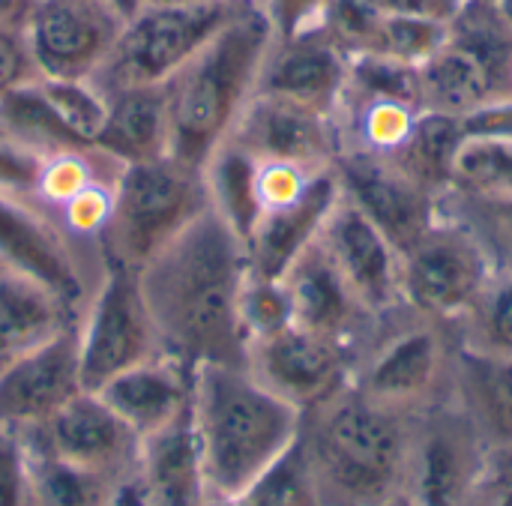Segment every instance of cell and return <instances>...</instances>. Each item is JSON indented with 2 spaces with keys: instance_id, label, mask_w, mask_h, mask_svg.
<instances>
[{
  "instance_id": "6da1fadb",
  "label": "cell",
  "mask_w": 512,
  "mask_h": 506,
  "mask_svg": "<svg viewBox=\"0 0 512 506\" xmlns=\"http://www.w3.org/2000/svg\"><path fill=\"white\" fill-rule=\"evenodd\" d=\"M249 276L243 240L207 207L141 270V294L159 354L186 366H246L240 294Z\"/></svg>"
},
{
  "instance_id": "7a4b0ae2",
  "label": "cell",
  "mask_w": 512,
  "mask_h": 506,
  "mask_svg": "<svg viewBox=\"0 0 512 506\" xmlns=\"http://www.w3.org/2000/svg\"><path fill=\"white\" fill-rule=\"evenodd\" d=\"M303 414L246 366L201 363L192 384V438L210 501L252 486L300 438Z\"/></svg>"
},
{
  "instance_id": "3957f363",
  "label": "cell",
  "mask_w": 512,
  "mask_h": 506,
  "mask_svg": "<svg viewBox=\"0 0 512 506\" xmlns=\"http://www.w3.org/2000/svg\"><path fill=\"white\" fill-rule=\"evenodd\" d=\"M411 417L354 384L306 411L300 447L324 506H384L405 492Z\"/></svg>"
},
{
  "instance_id": "277c9868",
  "label": "cell",
  "mask_w": 512,
  "mask_h": 506,
  "mask_svg": "<svg viewBox=\"0 0 512 506\" xmlns=\"http://www.w3.org/2000/svg\"><path fill=\"white\" fill-rule=\"evenodd\" d=\"M270 42L264 12L249 3L165 81L174 159L204 168L252 99Z\"/></svg>"
},
{
  "instance_id": "5b68a950",
  "label": "cell",
  "mask_w": 512,
  "mask_h": 506,
  "mask_svg": "<svg viewBox=\"0 0 512 506\" xmlns=\"http://www.w3.org/2000/svg\"><path fill=\"white\" fill-rule=\"evenodd\" d=\"M459 354L453 324L399 309L381 318L351 384L378 405L417 414L456 390Z\"/></svg>"
},
{
  "instance_id": "8992f818",
  "label": "cell",
  "mask_w": 512,
  "mask_h": 506,
  "mask_svg": "<svg viewBox=\"0 0 512 506\" xmlns=\"http://www.w3.org/2000/svg\"><path fill=\"white\" fill-rule=\"evenodd\" d=\"M210 207L204 171L174 156L120 165L114 210L99 234L102 255L141 270L195 216Z\"/></svg>"
},
{
  "instance_id": "52a82bcc",
  "label": "cell",
  "mask_w": 512,
  "mask_h": 506,
  "mask_svg": "<svg viewBox=\"0 0 512 506\" xmlns=\"http://www.w3.org/2000/svg\"><path fill=\"white\" fill-rule=\"evenodd\" d=\"M243 6L234 0H189V3H144L123 18L120 33L90 78L102 93L165 84L177 75Z\"/></svg>"
},
{
  "instance_id": "ba28073f",
  "label": "cell",
  "mask_w": 512,
  "mask_h": 506,
  "mask_svg": "<svg viewBox=\"0 0 512 506\" xmlns=\"http://www.w3.org/2000/svg\"><path fill=\"white\" fill-rule=\"evenodd\" d=\"M495 273L498 264L474 228L441 207V216L402 249V306L420 318L456 327Z\"/></svg>"
},
{
  "instance_id": "9c48e42d",
  "label": "cell",
  "mask_w": 512,
  "mask_h": 506,
  "mask_svg": "<svg viewBox=\"0 0 512 506\" xmlns=\"http://www.w3.org/2000/svg\"><path fill=\"white\" fill-rule=\"evenodd\" d=\"M492 471V447L456 396L411 417L405 492L414 506H468Z\"/></svg>"
},
{
  "instance_id": "30bf717a",
  "label": "cell",
  "mask_w": 512,
  "mask_h": 506,
  "mask_svg": "<svg viewBox=\"0 0 512 506\" xmlns=\"http://www.w3.org/2000/svg\"><path fill=\"white\" fill-rule=\"evenodd\" d=\"M102 288L87 321L78 327L81 384L96 393L114 375L159 357L156 330L141 294L138 270L114 255H102Z\"/></svg>"
},
{
  "instance_id": "8fae6325",
  "label": "cell",
  "mask_w": 512,
  "mask_h": 506,
  "mask_svg": "<svg viewBox=\"0 0 512 506\" xmlns=\"http://www.w3.org/2000/svg\"><path fill=\"white\" fill-rule=\"evenodd\" d=\"M246 369L258 384L306 414L354 381L357 351L291 324L252 342L246 348Z\"/></svg>"
},
{
  "instance_id": "7c38bea8",
  "label": "cell",
  "mask_w": 512,
  "mask_h": 506,
  "mask_svg": "<svg viewBox=\"0 0 512 506\" xmlns=\"http://www.w3.org/2000/svg\"><path fill=\"white\" fill-rule=\"evenodd\" d=\"M15 435L30 450L108 483L129 477L141 462V438L90 390L78 393L45 423Z\"/></svg>"
},
{
  "instance_id": "4fadbf2b",
  "label": "cell",
  "mask_w": 512,
  "mask_h": 506,
  "mask_svg": "<svg viewBox=\"0 0 512 506\" xmlns=\"http://www.w3.org/2000/svg\"><path fill=\"white\" fill-rule=\"evenodd\" d=\"M123 18L105 0H36L24 39L39 78L90 81L105 63Z\"/></svg>"
},
{
  "instance_id": "5bb4252c",
  "label": "cell",
  "mask_w": 512,
  "mask_h": 506,
  "mask_svg": "<svg viewBox=\"0 0 512 506\" xmlns=\"http://www.w3.org/2000/svg\"><path fill=\"white\" fill-rule=\"evenodd\" d=\"M225 141H234L258 162H279L306 171H333L342 153L333 117L267 93H252Z\"/></svg>"
},
{
  "instance_id": "9a60e30c",
  "label": "cell",
  "mask_w": 512,
  "mask_h": 506,
  "mask_svg": "<svg viewBox=\"0 0 512 506\" xmlns=\"http://www.w3.org/2000/svg\"><path fill=\"white\" fill-rule=\"evenodd\" d=\"M333 171L342 195L360 207L399 252L441 216V198L408 177L390 156L345 150Z\"/></svg>"
},
{
  "instance_id": "2e32d148",
  "label": "cell",
  "mask_w": 512,
  "mask_h": 506,
  "mask_svg": "<svg viewBox=\"0 0 512 506\" xmlns=\"http://www.w3.org/2000/svg\"><path fill=\"white\" fill-rule=\"evenodd\" d=\"M318 243L372 315L384 318L405 309L399 288L402 252L360 207L342 195V189Z\"/></svg>"
},
{
  "instance_id": "e0dca14e",
  "label": "cell",
  "mask_w": 512,
  "mask_h": 506,
  "mask_svg": "<svg viewBox=\"0 0 512 506\" xmlns=\"http://www.w3.org/2000/svg\"><path fill=\"white\" fill-rule=\"evenodd\" d=\"M282 285L288 291L297 327H306L312 333H321L354 348L360 360L381 318L360 303V297L351 291V285L336 270V264L318 240L288 267Z\"/></svg>"
},
{
  "instance_id": "ac0fdd59",
  "label": "cell",
  "mask_w": 512,
  "mask_h": 506,
  "mask_svg": "<svg viewBox=\"0 0 512 506\" xmlns=\"http://www.w3.org/2000/svg\"><path fill=\"white\" fill-rule=\"evenodd\" d=\"M348 66L351 57L321 27H312L270 42L255 93L279 96L336 120L348 87Z\"/></svg>"
},
{
  "instance_id": "d6986e66",
  "label": "cell",
  "mask_w": 512,
  "mask_h": 506,
  "mask_svg": "<svg viewBox=\"0 0 512 506\" xmlns=\"http://www.w3.org/2000/svg\"><path fill=\"white\" fill-rule=\"evenodd\" d=\"M78 393H84V384L75 324L0 372V429H33Z\"/></svg>"
},
{
  "instance_id": "ffe728a7",
  "label": "cell",
  "mask_w": 512,
  "mask_h": 506,
  "mask_svg": "<svg viewBox=\"0 0 512 506\" xmlns=\"http://www.w3.org/2000/svg\"><path fill=\"white\" fill-rule=\"evenodd\" d=\"M192 384L195 366L174 357H150L111 381H105L96 396L141 438H156L192 414Z\"/></svg>"
},
{
  "instance_id": "44dd1931",
  "label": "cell",
  "mask_w": 512,
  "mask_h": 506,
  "mask_svg": "<svg viewBox=\"0 0 512 506\" xmlns=\"http://www.w3.org/2000/svg\"><path fill=\"white\" fill-rule=\"evenodd\" d=\"M336 201V171H324L294 201L264 210L252 237L246 240L249 273L261 279H282L288 267L321 237V228Z\"/></svg>"
},
{
  "instance_id": "7402d4cb",
  "label": "cell",
  "mask_w": 512,
  "mask_h": 506,
  "mask_svg": "<svg viewBox=\"0 0 512 506\" xmlns=\"http://www.w3.org/2000/svg\"><path fill=\"white\" fill-rule=\"evenodd\" d=\"M0 267L48 288L69 306L81 300V279L63 237L9 192H0Z\"/></svg>"
},
{
  "instance_id": "603a6c76",
  "label": "cell",
  "mask_w": 512,
  "mask_h": 506,
  "mask_svg": "<svg viewBox=\"0 0 512 506\" xmlns=\"http://www.w3.org/2000/svg\"><path fill=\"white\" fill-rule=\"evenodd\" d=\"M96 150L117 165L171 156L165 84H135L105 93V120Z\"/></svg>"
},
{
  "instance_id": "cb8c5ba5",
  "label": "cell",
  "mask_w": 512,
  "mask_h": 506,
  "mask_svg": "<svg viewBox=\"0 0 512 506\" xmlns=\"http://www.w3.org/2000/svg\"><path fill=\"white\" fill-rule=\"evenodd\" d=\"M75 327V306L0 267V372Z\"/></svg>"
},
{
  "instance_id": "d4e9b609",
  "label": "cell",
  "mask_w": 512,
  "mask_h": 506,
  "mask_svg": "<svg viewBox=\"0 0 512 506\" xmlns=\"http://www.w3.org/2000/svg\"><path fill=\"white\" fill-rule=\"evenodd\" d=\"M138 483L144 506L210 504L189 420L141 444Z\"/></svg>"
},
{
  "instance_id": "484cf974",
  "label": "cell",
  "mask_w": 512,
  "mask_h": 506,
  "mask_svg": "<svg viewBox=\"0 0 512 506\" xmlns=\"http://www.w3.org/2000/svg\"><path fill=\"white\" fill-rule=\"evenodd\" d=\"M498 99H510V96H504V90L498 87L495 75L483 66V60L474 57L459 42H453L450 36L426 63H420L423 111L465 117Z\"/></svg>"
},
{
  "instance_id": "4316f807",
  "label": "cell",
  "mask_w": 512,
  "mask_h": 506,
  "mask_svg": "<svg viewBox=\"0 0 512 506\" xmlns=\"http://www.w3.org/2000/svg\"><path fill=\"white\" fill-rule=\"evenodd\" d=\"M456 396L480 426L492 453L512 447V360L459 354Z\"/></svg>"
},
{
  "instance_id": "83f0119b",
  "label": "cell",
  "mask_w": 512,
  "mask_h": 506,
  "mask_svg": "<svg viewBox=\"0 0 512 506\" xmlns=\"http://www.w3.org/2000/svg\"><path fill=\"white\" fill-rule=\"evenodd\" d=\"M462 144H465L462 117L441 114V111H420L414 117L408 138L399 144L396 153H390V159L420 186L444 198L453 189V171Z\"/></svg>"
},
{
  "instance_id": "f1b7e54d",
  "label": "cell",
  "mask_w": 512,
  "mask_h": 506,
  "mask_svg": "<svg viewBox=\"0 0 512 506\" xmlns=\"http://www.w3.org/2000/svg\"><path fill=\"white\" fill-rule=\"evenodd\" d=\"M258 168L261 162L243 147H237L234 141H222L201 168L210 207L243 240V246L264 213L258 195Z\"/></svg>"
},
{
  "instance_id": "f546056e",
  "label": "cell",
  "mask_w": 512,
  "mask_h": 506,
  "mask_svg": "<svg viewBox=\"0 0 512 506\" xmlns=\"http://www.w3.org/2000/svg\"><path fill=\"white\" fill-rule=\"evenodd\" d=\"M0 132L48 159L57 153H84L87 147L51 108L36 78L0 96Z\"/></svg>"
},
{
  "instance_id": "4dcf8cb0",
  "label": "cell",
  "mask_w": 512,
  "mask_h": 506,
  "mask_svg": "<svg viewBox=\"0 0 512 506\" xmlns=\"http://www.w3.org/2000/svg\"><path fill=\"white\" fill-rule=\"evenodd\" d=\"M465 354L512 360V270H498L480 300L456 324Z\"/></svg>"
},
{
  "instance_id": "1f68e13d",
  "label": "cell",
  "mask_w": 512,
  "mask_h": 506,
  "mask_svg": "<svg viewBox=\"0 0 512 506\" xmlns=\"http://www.w3.org/2000/svg\"><path fill=\"white\" fill-rule=\"evenodd\" d=\"M207 506H324V501L297 438L294 447L282 453L252 486L234 498L210 501Z\"/></svg>"
},
{
  "instance_id": "d6a6232c",
  "label": "cell",
  "mask_w": 512,
  "mask_h": 506,
  "mask_svg": "<svg viewBox=\"0 0 512 506\" xmlns=\"http://www.w3.org/2000/svg\"><path fill=\"white\" fill-rule=\"evenodd\" d=\"M24 450L30 468V506H105L114 483L69 468L45 453L30 450L27 444Z\"/></svg>"
},
{
  "instance_id": "836d02e7",
  "label": "cell",
  "mask_w": 512,
  "mask_h": 506,
  "mask_svg": "<svg viewBox=\"0 0 512 506\" xmlns=\"http://www.w3.org/2000/svg\"><path fill=\"white\" fill-rule=\"evenodd\" d=\"M345 99H381L402 102L423 111L420 102V66L381 57V54H357L348 66ZM342 99V102H345Z\"/></svg>"
},
{
  "instance_id": "e575fe53",
  "label": "cell",
  "mask_w": 512,
  "mask_h": 506,
  "mask_svg": "<svg viewBox=\"0 0 512 506\" xmlns=\"http://www.w3.org/2000/svg\"><path fill=\"white\" fill-rule=\"evenodd\" d=\"M450 192L512 195V138H465Z\"/></svg>"
},
{
  "instance_id": "d590c367",
  "label": "cell",
  "mask_w": 512,
  "mask_h": 506,
  "mask_svg": "<svg viewBox=\"0 0 512 506\" xmlns=\"http://www.w3.org/2000/svg\"><path fill=\"white\" fill-rule=\"evenodd\" d=\"M441 207L474 228V234L492 252L498 270H512V195L447 192Z\"/></svg>"
},
{
  "instance_id": "8d00e7d4",
  "label": "cell",
  "mask_w": 512,
  "mask_h": 506,
  "mask_svg": "<svg viewBox=\"0 0 512 506\" xmlns=\"http://www.w3.org/2000/svg\"><path fill=\"white\" fill-rule=\"evenodd\" d=\"M447 27L450 24H441V21L381 12L366 54H381V57H393V60L420 66L447 42Z\"/></svg>"
},
{
  "instance_id": "74e56055",
  "label": "cell",
  "mask_w": 512,
  "mask_h": 506,
  "mask_svg": "<svg viewBox=\"0 0 512 506\" xmlns=\"http://www.w3.org/2000/svg\"><path fill=\"white\" fill-rule=\"evenodd\" d=\"M36 84L51 102V108L60 114V120L87 147L96 150V135L105 120V93L93 81L78 78H36Z\"/></svg>"
},
{
  "instance_id": "f35d334b",
  "label": "cell",
  "mask_w": 512,
  "mask_h": 506,
  "mask_svg": "<svg viewBox=\"0 0 512 506\" xmlns=\"http://www.w3.org/2000/svg\"><path fill=\"white\" fill-rule=\"evenodd\" d=\"M240 324H243L249 345L294 324L291 300H288L282 279H261L252 273L246 276V285L240 294Z\"/></svg>"
},
{
  "instance_id": "ab89813d",
  "label": "cell",
  "mask_w": 512,
  "mask_h": 506,
  "mask_svg": "<svg viewBox=\"0 0 512 506\" xmlns=\"http://www.w3.org/2000/svg\"><path fill=\"white\" fill-rule=\"evenodd\" d=\"M96 150H84V153H57L48 156L42 162L39 180H36V195H42L45 201L63 207L72 195H78L84 186H90L93 168H90V156Z\"/></svg>"
},
{
  "instance_id": "60d3db41",
  "label": "cell",
  "mask_w": 512,
  "mask_h": 506,
  "mask_svg": "<svg viewBox=\"0 0 512 506\" xmlns=\"http://www.w3.org/2000/svg\"><path fill=\"white\" fill-rule=\"evenodd\" d=\"M66 225L78 234H102V228L111 219L114 210V186H105L99 180H93L90 186H84L78 195H72L63 207Z\"/></svg>"
},
{
  "instance_id": "b9f144b4",
  "label": "cell",
  "mask_w": 512,
  "mask_h": 506,
  "mask_svg": "<svg viewBox=\"0 0 512 506\" xmlns=\"http://www.w3.org/2000/svg\"><path fill=\"white\" fill-rule=\"evenodd\" d=\"M255 6L264 12L273 39H288L312 27H321L330 0H255Z\"/></svg>"
},
{
  "instance_id": "7bdbcfd3",
  "label": "cell",
  "mask_w": 512,
  "mask_h": 506,
  "mask_svg": "<svg viewBox=\"0 0 512 506\" xmlns=\"http://www.w3.org/2000/svg\"><path fill=\"white\" fill-rule=\"evenodd\" d=\"M0 506H30L27 450L9 429H0Z\"/></svg>"
},
{
  "instance_id": "ee69618b",
  "label": "cell",
  "mask_w": 512,
  "mask_h": 506,
  "mask_svg": "<svg viewBox=\"0 0 512 506\" xmlns=\"http://www.w3.org/2000/svg\"><path fill=\"white\" fill-rule=\"evenodd\" d=\"M42 162V156L0 132V192H36Z\"/></svg>"
},
{
  "instance_id": "f6af8a7d",
  "label": "cell",
  "mask_w": 512,
  "mask_h": 506,
  "mask_svg": "<svg viewBox=\"0 0 512 506\" xmlns=\"http://www.w3.org/2000/svg\"><path fill=\"white\" fill-rule=\"evenodd\" d=\"M39 78L24 33L0 30V96Z\"/></svg>"
},
{
  "instance_id": "bcb514c9",
  "label": "cell",
  "mask_w": 512,
  "mask_h": 506,
  "mask_svg": "<svg viewBox=\"0 0 512 506\" xmlns=\"http://www.w3.org/2000/svg\"><path fill=\"white\" fill-rule=\"evenodd\" d=\"M465 138H512V99L489 102L462 117Z\"/></svg>"
},
{
  "instance_id": "7dc6e473",
  "label": "cell",
  "mask_w": 512,
  "mask_h": 506,
  "mask_svg": "<svg viewBox=\"0 0 512 506\" xmlns=\"http://www.w3.org/2000/svg\"><path fill=\"white\" fill-rule=\"evenodd\" d=\"M375 9L387 15H408V18H426L450 24L465 0H369Z\"/></svg>"
},
{
  "instance_id": "c3c4849f",
  "label": "cell",
  "mask_w": 512,
  "mask_h": 506,
  "mask_svg": "<svg viewBox=\"0 0 512 506\" xmlns=\"http://www.w3.org/2000/svg\"><path fill=\"white\" fill-rule=\"evenodd\" d=\"M468 506H512V483L498 477L495 471H489V477L483 480V486L474 492V498Z\"/></svg>"
},
{
  "instance_id": "681fc988",
  "label": "cell",
  "mask_w": 512,
  "mask_h": 506,
  "mask_svg": "<svg viewBox=\"0 0 512 506\" xmlns=\"http://www.w3.org/2000/svg\"><path fill=\"white\" fill-rule=\"evenodd\" d=\"M33 9H36V0H0V30L24 33Z\"/></svg>"
},
{
  "instance_id": "f907efd6",
  "label": "cell",
  "mask_w": 512,
  "mask_h": 506,
  "mask_svg": "<svg viewBox=\"0 0 512 506\" xmlns=\"http://www.w3.org/2000/svg\"><path fill=\"white\" fill-rule=\"evenodd\" d=\"M105 506H144L141 483H138V468H135L129 477H123V480H117V483L111 486Z\"/></svg>"
},
{
  "instance_id": "816d5d0a",
  "label": "cell",
  "mask_w": 512,
  "mask_h": 506,
  "mask_svg": "<svg viewBox=\"0 0 512 506\" xmlns=\"http://www.w3.org/2000/svg\"><path fill=\"white\" fill-rule=\"evenodd\" d=\"M111 3V9L120 15V18H129L138 6H141V0H108Z\"/></svg>"
},
{
  "instance_id": "f5cc1de1",
  "label": "cell",
  "mask_w": 512,
  "mask_h": 506,
  "mask_svg": "<svg viewBox=\"0 0 512 506\" xmlns=\"http://www.w3.org/2000/svg\"><path fill=\"white\" fill-rule=\"evenodd\" d=\"M498 12L504 15V21L512 27V0H501V3H498Z\"/></svg>"
},
{
  "instance_id": "db71d44e",
  "label": "cell",
  "mask_w": 512,
  "mask_h": 506,
  "mask_svg": "<svg viewBox=\"0 0 512 506\" xmlns=\"http://www.w3.org/2000/svg\"><path fill=\"white\" fill-rule=\"evenodd\" d=\"M384 506H414L408 498H396V501H390V504H384Z\"/></svg>"
},
{
  "instance_id": "11a10c76",
  "label": "cell",
  "mask_w": 512,
  "mask_h": 506,
  "mask_svg": "<svg viewBox=\"0 0 512 506\" xmlns=\"http://www.w3.org/2000/svg\"><path fill=\"white\" fill-rule=\"evenodd\" d=\"M144 3H189V0H141V6Z\"/></svg>"
},
{
  "instance_id": "9f6ffc18",
  "label": "cell",
  "mask_w": 512,
  "mask_h": 506,
  "mask_svg": "<svg viewBox=\"0 0 512 506\" xmlns=\"http://www.w3.org/2000/svg\"><path fill=\"white\" fill-rule=\"evenodd\" d=\"M474 3H492V6H498L501 0H474Z\"/></svg>"
},
{
  "instance_id": "6f0895ef",
  "label": "cell",
  "mask_w": 512,
  "mask_h": 506,
  "mask_svg": "<svg viewBox=\"0 0 512 506\" xmlns=\"http://www.w3.org/2000/svg\"><path fill=\"white\" fill-rule=\"evenodd\" d=\"M234 3H255V0H234Z\"/></svg>"
},
{
  "instance_id": "680465c9",
  "label": "cell",
  "mask_w": 512,
  "mask_h": 506,
  "mask_svg": "<svg viewBox=\"0 0 512 506\" xmlns=\"http://www.w3.org/2000/svg\"><path fill=\"white\" fill-rule=\"evenodd\" d=\"M105 3H108V0H105Z\"/></svg>"
}]
</instances>
